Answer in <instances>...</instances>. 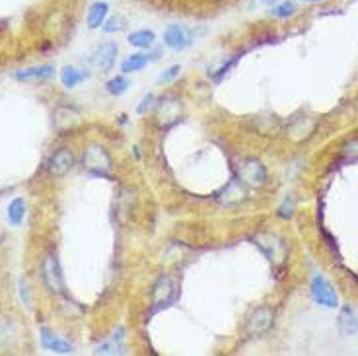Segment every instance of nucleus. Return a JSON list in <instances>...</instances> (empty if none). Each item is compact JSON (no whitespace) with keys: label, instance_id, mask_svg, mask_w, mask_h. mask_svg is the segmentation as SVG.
Here are the masks:
<instances>
[{"label":"nucleus","instance_id":"20e7f679","mask_svg":"<svg viewBox=\"0 0 358 356\" xmlns=\"http://www.w3.org/2000/svg\"><path fill=\"white\" fill-rule=\"evenodd\" d=\"M255 244L261 249V254H263L269 261L273 263V265H277V267H281V265L286 261V257H288L286 244H284L279 235L259 234L255 238Z\"/></svg>","mask_w":358,"mask_h":356},{"label":"nucleus","instance_id":"39448f33","mask_svg":"<svg viewBox=\"0 0 358 356\" xmlns=\"http://www.w3.org/2000/svg\"><path fill=\"white\" fill-rule=\"evenodd\" d=\"M310 291L311 298H313V302H316L318 306H323V308H337V306H339L337 291L333 288V284H331L325 277L316 274V277L311 279Z\"/></svg>","mask_w":358,"mask_h":356},{"label":"nucleus","instance_id":"412c9836","mask_svg":"<svg viewBox=\"0 0 358 356\" xmlns=\"http://www.w3.org/2000/svg\"><path fill=\"white\" fill-rule=\"evenodd\" d=\"M125 350V335H123V329H119V335L115 333L111 341H107L104 345L95 348V355H117Z\"/></svg>","mask_w":358,"mask_h":356},{"label":"nucleus","instance_id":"b1692460","mask_svg":"<svg viewBox=\"0 0 358 356\" xmlns=\"http://www.w3.org/2000/svg\"><path fill=\"white\" fill-rule=\"evenodd\" d=\"M127 28V18L125 16H114V18L105 20L104 24V31L105 33H117V31H123V29Z\"/></svg>","mask_w":358,"mask_h":356},{"label":"nucleus","instance_id":"f03ea898","mask_svg":"<svg viewBox=\"0 0 358 356\" xmlns=\"http://www.w3.org/2000/svg\"><path fill=\"white\" fill-rule=\"evenodd\" d=\"M41 281L53 294H65L66 292L65 272H63L61 261L55 254L45 255V259L41 263Z\"/></svg>","mask_w":358,"mask_h":356},{"label":"nucleus","instance_id":"423d86ee","mask_svg":"<svg viewBox=\"0 0 358 356\" xmlns=\"http://www.w3.org/2000/svg\"><path fill=\"white\" fill-rule=\"evenodd\" d=\"M178 298V284L171 277H160L152 286V304L158 308H166Z\"/></svg>","mask_w":358,"mask_h":356},{"label":"nucleus","instance_id":"c85d7f7f","mask_svg":"<svg viewBox=\"0 0 358 356\" xmlns=\"http://www.w3.org/2000/svg\"><path fill=\"white\" fill-rule=\"evenodd\" d=\"M293 215H294V199L286 197L284 199L283 205H281V208H279V216H281V218H293Z\"/></svg>","mask_w":358,"mask_h":356},{"label":"nucleus","instance_id":"dca6fc26","mask_svg":"<svg viewBox=\"0 0 358 356\" xmlns=\"http://www.w3.org/2000/svg\"><path fill=\"white\" fill-rule=\"evenodd\" d=\"M337 327H339L341 335H345V337L355 335L358 331V316L350 306H343L341 308L339 318H337Z\"/></svg>","mask_w":358,"mask_h":356},{"label":"nucleus","instance_id":"c756f323","mask_svg":"<svg viewBox=\"0 0 358 356\" xmlns=\"http://www.w3.org/2000/svg\"><path fill=\"white\" fill-rule=\"evenodd\" d=\"M238 59H240V55H236V56H234V59H230L228 63H224V65L218 68L217 72H212V78H217V80H220V78L226 75V72H228V70H230V68H232V66L236 65Z\"/></svg>","mask_w":358,"mask_h":356},{"label":"nucleus","instance_id":"0eeeda50","mask_svg":"<svg viewBox=\"0 0 358 356\" xmlns=\"http://www.w3.org/2000/svg\"><path fill=\"white\" fill-rule=\"evenodd\" d=\"M72 168H75V154L66 146L53 152L47 162V171L51 178H65Z\"/></svg>","mask_w":358,"mask_h":356},{"label":"nucleus","instance_id":"9b49d317","mask_svg":"<svg viewBox=\"0 0 358 356\" xmlns=\"http://www.w3.org/2000/svg\"><path fill=\"white\" fill-rule=\"evenodd\" d=\"M156 119L160 127H170L176 121L181 119V107H179L178 100L173 98H162V102L158 103V111H156Z\"/></svg>","mask_w":358,"mask_h":356},{"label":"nucleus","instance_id":"2f4dec72","mask_svg":"<svg viewBox=\"0 0 358 356\" xmlns=\"http://www.w3.org/2000/svg\"><path fill=\"white\" fill-rule=\"evenodd\" d=\"M265 4H271V6H273V2H277V0H263Z\"/></svg>","mask_w":358,"mask_h":356},{"label":"nucleus","instance_id":"6ab92c4d","mask_svg":"<svg viewBox=\"0 0 358 356\" xmlns=\"http://www.w3.org/2000/svg\"><path fill=\"white\" fill-rule=\"evenodd\" d=\"M6 218L12 226H20L26 218V201L22 197H16L6 208Z\"/></svg>","mask_w":358,"mask_h":356},{"label":"nucleus","instance_id":"a211bd4d","mask_svg":"<svg viewBox=\"0 0 358 356\" xmlns=\"http://www.w3.org/2000/svg\"><path fill=\"white\" fill-rule=\"evenodd\" d=\"M156 59H158V56H148L144 55V53H134V55H131L129 59L123 61L121 70L125 75H129V72H139V70H142L150 61H156Z\"/></svg>","mask_w":358,"mask_h":356},{"label":"nucleus","instance_id":"4be33fe9","mask_svg":"<svg viewBox=\"0 0 358 356\" xmlns=\"http://www.w3.org/2000/svg\"><path fill=\"white\" fill-rule=\"evenodd\" d=\"M127 41L131 43L132 47L148 49L154 45L156 36H154V31H148V29H139V31H132L131 36L127 38Z\"/></svg>","mask_w":358,"mask_h":356},{"label":"nucleus","instance_id":"aec40b11","mask_svg":"<svg viewBox=\"0 0 358 356\" xmlns=\"http://www.w3.org/2000/svg\"><path fill=\"white\" fill-rule=\"evenodd\" d=\"M86 78H88V72H82V70H78L75 66H65V68L61 70V82H63V86L68 88V90H72V88H76L80 82H84Z\"/></svg>","mask_w":358,"mask_h":356},{"label":"nucleus","instance_id":"7ed1b4c3","mask_svg":"<svg viewBox=\"0 0 358 356\" xmlns=\"http://www.w3.org/2000/svg\"><path fill=\"white\" fill-rule=\"evenodd\" d=\"M267 178H269V173H267V168L261 160L245 158L238 166L236 179H240L245 187H263L267 183Z\"/></svg>","mask_w":358,"mask_h":356},{"label":"nucleus","instance_id":"6e6552de","mask_svg":"<svg viewBox=\"0 0 358 356\" xmlns=\"http://www.w3.org/2000/svg\"><path fill=\"white\" fill-rule=\"evenodd\" d=\"M273 327V309L267 308V306H261V308H257L249 316L247 319V333L249 335H265V333H269Z\"/></svg>","mask_w":358,"mask_h":356},{"label":"nucleus","instance_id":"ddd939ff","mask_svg":"<svg viewBox=\"0 0 358 356\" xmlns=\"http://www.w3.org/2000/svg\"><path fill=\"white\" fill-rule=\"evenodd\" d=\"M78 125H80V113L72 107H59L55 111V129L59 134L75 131Z\"/></svg>","mask_w":358,"mask_h":356},{"label":"nucleus","instance_id":"1a4fd4ad","mask_svg":"<svg viewBox=\"0 0 358 356\" xmlns=\"http://www.w3.org/2000/svg\"><path fill=\"white\" fill-rule=\"evenodd\" d=\"M117 53H119L117 43H115V41H105V43H102V45L94 51L92 63H94L98 70L109 72V70L114 68L115 61H117Z\"/></svg>","mask_w":358,"mask_h":356},{"label":"nucleus","instance_id":"2eb2a0df","mask_svg":"<svg viewBox=\"0 0 358 356\" xmlns=\"http://www.w3.org/2000/svg\"><path fill=\"white\" fill-rule=\"evenodd\" d=\"M53 76H55V66L39 65L18 70L16 72V80H20V82H39V80H49Z\"/></svg>","mask_w":358,"mask_h":356},{"label":"nucleus","instance_id":"393cba45","mask_svg":"<svg viewBox=\"0 0 358 356\" xmlns=\"http://www.w3.org/2000/svg\"><path fill=\"white\" fill-rule=\"evenodd\" d=\"M294 12H296L294 2H281L279 6L271 8V14H273L274 18H288V16H293Z\"/></svg>","mask_w":358,"mask_h":356},{"label":"nucleus","instance_id":"cd10ccee","mask_svg":"<svg viewBox=\"0 0 358 356\" xmlns=\"http://www.w3.org/2000/svg\"><path fill=\"white\" fill-rule=\"evenodd\" d=\"M181 72V66L179 65H173L170 66L168 70H164L160 76H158V82H171V80H176Z\"/></svg>","mask_w":358,"mask_h":356},{"label":"nucleus","instance_id":"f8f14e48","mask_svg":"<svg viewBox=\"0 0 358 356\" xmlns=\"http://www.w3.org/2000/svg\"><path fill=\"white\" fill-rule=\"evenodd\" d=\"M217 199L218 203H222V205L226 206L240 205L245 199V185L240 179L234 178L230 183H226V185L222 187V191H218Z\"/></svg>","mask_w":358,"mask_h":356},{"label":"nucleus","instance_id":"7c9ffc66","mask_svg":"<svg viewBox=\"0 0 358 356\" xmlns=\"http://www.w3.org/2000/svg\"><path fill=\"white\" fill-rule=\"evenodd\" d=\"M154 100H156V98H154V95H152V94L146 95V98L142 100L141 105H139V109H137V111H139V113H144V111H146L148 107H152V105H154Z\"/></svg>","mask_w":358,"mask_h":356},{"label":"nucleus","instance_id":"5701e85b","mask_svg":"<svg viewBox=\"0 0 358 356\" xmlns=\"http://www.w3.org/2000/svg\"><path fill=\"white\" fill-rule=\"evenodd\" d=\"M105 88H107V92L111 95H121L129 90V80H127L125 76H115V78H111V80L107 82Z\"/></svg>","mask_w":358,"mask_h":356},{"label":"nucleus","instance_id":"a878e982","mask_svg":"<svg viewBox=\"0 0 358 356\" xmlns=\"http://www.w3.org/2000/svg\"><path fill=\"white\" fill-rule=\"evenodd\" d=\"M343 156L347 162H357L358 160V139L355 141H350L345 144V148H343Z\"/></svg>","mask_w":358,"mask_h":356},{"label":"nucleus","instance_id":"bb28decb","mask_svg":"<svg viewBox=\"0 0 358 356\" xmlns=\"http://www.w3.org/2000/svg\"><path fill=\"white\" fill-rule=\"evenodd\" d=\"M20 298L28 308H31V291H29V284L26 279H20Z\"/></svg>","mask_w":358,"mask_h":356},{"label":"nucleus","instance_id":"f257e3e1","mask_svg":"<svg viewBox=\"0 0 358 356\" xmlns=\"http://www.w3.org/2000/svg\"><path fill=\"white\" fill-rule=\"evenodd\" d=\"M82 166L95 178L111 179L114 160L102 144H90L82 154Z\"/></svg>","mask_w":358,"mask_h":356},{"label":"nucleus","instance_id":"9d476101","mask_svg":"<svg viewBox=\"0 0 358 356\" xmlns=\"http://www.w3.org/2000/svg\"><path fill=\"white\" fill-rule=\"evenodd\" d=\"M164 43L173 51H183L191 45V33L179 24H171L164 31Z\"/></svg>","mask_w":358,"mask_h":356},{"label":"nucleus","instance_id":"4468645a","mask_svg":"<svg viewBox=\"0 0 358 356\" xmlns=\"http://www.w3.org/2000/svg\"><path fill=\"white\" fill-rule=\"evenodd\" d=\"M41 347L45 348V350H51V353H57V355H70V353H75V347L70 343H66L61 337H57L49 329H41Z\"/></svg>","mask_w":358,"mask_h":356},{"label":"nucleus","instance_id":"473e14b6","mask_svg":"<svg viewBox=\"0 0 358 356\" xmlns=\"http://www.w3.org/2000/svg\"><path fill=\"white\" fill-rule=\"evenodd\" d=\"M304 2H321V0H304Z\"/></svg>","mask_w":358,"mask_h":356},{"label":"nucleus","instance_id":"f3484780","mask_svg":"<svg viewBox=\"0 0 358 356\" xmlns=\"http://www.w3.org/2000/svg\"><path fill=\"white\" fill-rule=\"evenodd\" d=\"M107 12H109V4L107 2H94L90 6V10H88V28H102L105 24V20H107Z\"/></svg>","mask_w":358,"mask_h":356}]
</instances>
